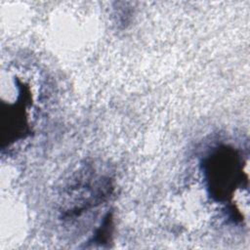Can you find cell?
Here are the masks:
<instances>
[{
	"instance_id": "1",
	"label": "cell",
	"mask_w": 250,
	"mask_h": 250,
	"mask_svg": "<svg viewBox=\"0 0 250 250\" xmlns=\"http://www.w3.org/2000/svg\"><path fill=\"white\" fill-rule=\"evenodd\" d=\"M245 164L238 151L229 146L217 147L204 160V176L217 200H227V195L242 189V181L248 179L243 177V173H247L243 168Z\"/></svg>"
}]
</instances>
